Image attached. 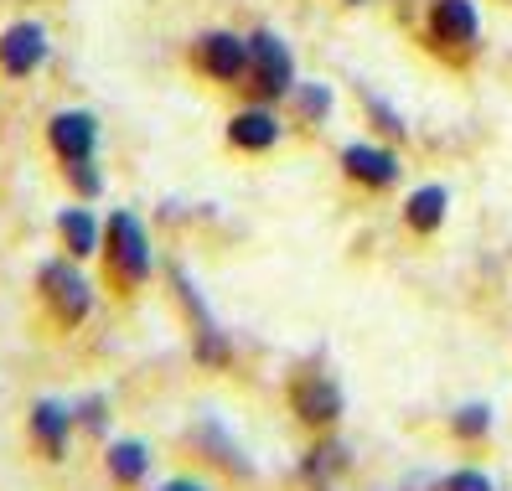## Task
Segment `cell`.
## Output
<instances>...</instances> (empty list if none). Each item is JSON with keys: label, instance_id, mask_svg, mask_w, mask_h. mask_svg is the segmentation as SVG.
Returning <instances> with one entry per match:
<instances>
[{"label": "cell", "instance_id": "cell-20", "mask_svg": "<svg viewBox=\"0 0 512 491\" xmlns=\"http://www.w3.org/2000/svg\"><path fill=\"white\" fill-rule=\"evenodd\" d=\"M68 181H73L83 197H99V187H104L99 171H94V161H73V166H68Z\"/></svg>", "mask_w": 512, "mask_h": 491}, {"label": "cell", "instance_id": "cell-17", "mask_svg": "<svg viewBox=\"0 0 512 491\" xmlns=\"http://www.w3.org/2000/svg\"><path fill=\"white\" fill-rule=\"evenodd\" d=\"M487 429H492L487 404H466V409L456 414V435H461V440H476V435H487Z\"/></svg>", "mask_w": 512, "mask_h": 491}, {"label": "cell", "instance_id": "cell-3", "mask_svg": "<svg viewBox=\"0 0 512 491\" xmlns=\"http://www.w3.org/2000/svg\"><path fill=\"white\" fill-rule=\"evenodd\" d=\"M249 94H259V99H285V94H295V63H290L285 42L269 37V32H259V37L249 42Z\"/></svg>", "mask_w": 512, "mask_h": 491}, {"label": "cell", "instance_id": "cell-13", "mask_svg": "<svg viewBox=\"0 0 512 491\" xmlns=\"http://www.w3.org/2000/svg\"><path fill=\"white\" fill-rule=\"evenodd\" d=\"M228 140L238 150H269V145L280 140V119L269 114V109H244V114L228 119Z\"/></svg>", "mask_w": 512, "mask_h": 491}, {"label": "cell", "instance_id": "cell-1", "mask_svg": "<svg viewBox=\"0 0 512 491\" xmlns=\"http://www.w3.org/2000/svg\"><path fill=\"white\" fill-rule=\"evenodd\" d=\"M104 269H109V285L119 295H135L150 280V269H156L150 233L140 228L135 212H109V223H104Z\"/></svg>", "mask_w": 512, "mask_h": 491}, {"label": "cell", "instance_id": "cell-16", "mask_svg": "<svg viewBox=\"0 0 512 491\" xmlns=\"http://www.w3.org/2000/svg\"><path fill=\"white\" fill-rule=\"evenodd\" d=\"M197 445H202V450H213V455H218V466H228V471H238V476H249V466H244V455H238V445L223 440V424H202V429H197Z\"/></svg>", "mask_w": 512, "mask_h": 491}, {"label": "cell", "instance_id": "cell-4", "mask_svg": "<svg viewBox=\"0 0 512 491\" xmlns=\"http://www.w3.org/2000/svg\"><path fill=\"white\" fill-rule=\"evenodd\" d=\"M290 409L300 424H311V429H326V424H337L342 409H347V398L337 388V378H326V373H300L290 383Z\"/></svg>", "mask_w": 512, "mask_h": 491}, {"label": "cell", "instance_id": "cell-12", "mask_svg": "<svg viewBox=\"0 0 512 491\" xmlns=\"http://www.w3.org/2000/svg\"><path fill=\"white\" fill-rule=\"evenodd\" d=\"M342 171L352 181H363V187H394L399 181V161L388 156L378 145H347L342 150Z\"/></svg>", "mask_w": 512, "mask_h": 491}, {"label": "cell", "instance_id": "cell-23", "mask_svg": "<svg viewBox=\"0 0 512 491\" xmlns=\"http://www.w3.org/2000/svg\"><path fill=\"white\" fill-rule=\"evenodd\" d=\"M161 491H207V481H192V476H171Z\"/></svg>", "mask_w": 512, "mask_h": 491}, {"label": "cell", "instance_id": "cell-7", "mask_svg": "<svg viewBox=\"0 0 512 491\" xmlns=\"http://www.w3.org/2000/svg\"><path fill=\"white\" fill-rule=\"evenodd\" d=\"M42 57H47V32L37 21H16L0 32V73L26 78V73L42 68Z\"/></svg>", "mask_w": 512, "mask_h": 491}, {"label": "cell", "instance_id": "cell-21", "mask_svg": "<svg viewBox=\"0 0 512 491\" xmlns=\"http://www.w3.org/2000/svg\"><path fill=\"white\" fill-rule=\"evenodd\" d=\"M73 414H78V424H88V429H104V414H109L104 393H88V398H83V404H78Z\"/></svg>", "mask_w": 512, "mask_h": 491}, {"label": "cell", "instance_id": "cell-8", "mask_svg": "<svg viewBox=\"0 0 512 491\" xmlns=\"http://www.w3.org/2000/svg\"><path fill=\"white\" fill-rule=\"evenodd\" d=\"M197 63L218 83H244L249 78V42L233 37V32H213V37L197 42Z\"/></svg>", "mask_w": 512, "mask_h": 491}, {"label": "cell", "instance_id": "cell-5", "mask_svg": "<svg viewBox=\"0 0 512 491\" xmlns=\"http://www.w3.org/2000/svg\"><path fill=\"white\" fill-rule=\"evenodd\" d=\"M47 140H52V150H57V161H63V166L94 161V150H99V125H94V114H83V109H63V114H52Z\"/></svg>", "mask_w": 512, "mask_h": 491}, {"label": "cell", "instance_id": "cell-22", "mask_svg": "<svg viewBox=\"0 0 512 491\" xmlns=\"http://www.w3.org/2000/svg\"><path fill=\"white\" fill-rule=\"evenodd\" d=\"M368 109H373V119H378V130H383V135H404V119L388 109L383 99H368Z\"/></svg>", "mask_w": 512, "mask_h": 491}, {"label": "cell", "instance_id": "cell-19", "mask_svg": "<svg viewBox=\"0 0 512 491\" xmlns=\"http://www.w3.org/2000/svg\"><path fill=\"white\" fill-rule=\"evenodd\" d=\"M440 491H497V486H492V476H481V471L466 466V471H450L440 481Z\"/></svg>", "mask_w": 512, "mask_h": 491}, {"label": "cell", "instance_id": "cell-15", "mask_svg": "<svg viewBox=\"0 0 512 491\" xmlns=\"http://www.w3.org/2000/svg\"><path fill=\"white\" fill-rule=\"evenodd\" d=\"M445 207H450V192L445 187H419L409 202H404V218L414 233H435L445 223Z\"/></svg>", "mask_w": 512, "mask_h": 491}, {"label": "cell", "instance_id": "cell-11", "mask_svg": "<svg viewBox=\"0 0 512 491\" xmlns=\"http://www.w3.org/2000/svg\"><path fill=\"white\" fill-rule=\"evenodd\" d=\"M57 238H63L68 259H94L104 249V228L94 223V212H88V207H63V212H57Z\"/></svg>", "mask_w": 512, "mask_h": 491}, {"label": "cell", "instance_id": "cell-10", "mask_svg": "<svg viewBox=\"0 0 512 491\" xmlns=\"http://www.w3.org/2000/svg\"><path fill=\"white\" fill-rule=\"evenodd\" d=\"M430 32L445 47H471L476 32H481L476 6H471V0H435V6H430Z\"/></svg>", "mask_w": 512, "mask_h": 491}, {"label": "cell", "instance_id": "cell-6", "mask_svg": "<svg viewBox=\"0 0 512 491\" xmlns=\"http://www.w3.org/2000/svg\"><path fill=\"white\" fill-rule=\"evenodd\" d=\"M171 285H176V295H182V311H187L192 326H197V357H202V362H223V357H228V342H223V326L213 321V311H207L202 290L187 280V269H171Z\"/></svg>", "mask_w": 512, "mask_h": 491}, {"label": "cell", "instance_id": "cell-18", "mask_svg": "<svg viewBox=\"0 0 512 491\" xmlns=\"http://www.w3.org/2000/svg\"><path fill=\"white\" fill-rule=\"evenodd\" d=\"M300 114H306V119L331 114V88L326 83H306V88H300Z\"/></svg>", "mask_w": 512, "mask_h": 491}, {"label": "cell", "instance_id": "cell-14", "mask_svg": "<svg viewBox=\"0 0 512 491\" xmlns=\"http://www.w3.org/2000/svg\"><path fill=\"white\" fill-rule=\"evenodd\" d=\"M104 460H109V476L119 486H140L150 476V445L145 440H114Z\"/></svg>", "mask_w": 512, "mask_h": 491}, {"label": "cell", "instance_id": "cell-9", "mask_svg": "<svg viewBox=\"0 0 512 491\" xmlns=\"http://www.w3.org/2000/svg\"><path fill=\"white\" fill-rule=\"evenodd\" d=\"M73 409L57 404V398H42V404L32 409V440L47 460H63L68 455V435H73Z\"/></svg>", "mask_w": 512, "mask_h": 491}, {"label": "cell", "instance_id": "cell-2", "mask_svg": "<svg viewBox=\"0 0 512 491\" xmlns=\"http://www.w3.org/2000/svg\"><path fill=\"white\" fill-rule=\"evenodd\" d=\"M37 295H42V305H47V316L63 326V331L83 326L88 311H94V285H88V274L78 269V259H52V264H42Z\"/></svg>", "mask_w": 512, "mask_h": 491}]
</instances>
